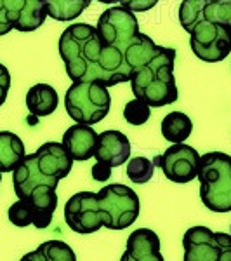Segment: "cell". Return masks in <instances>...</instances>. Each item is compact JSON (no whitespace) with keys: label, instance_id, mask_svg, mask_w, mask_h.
<instances>
[{"label":"cell","instance_id":"e0dca14e","mask_svg":"<svg viewBox=\"0 0 231 261\" xmlns=\"http://www.w3.org/2000/svg\"><path fill=\"white\" fill-rule=\"evenodd\" d=\"M96 141H98V133L92 125L85 124L70 125L63 134V146L70 153V157L78 162L92 159Z\"/></svg>","mask_w":231,"mask_h":261},{"label":"cell","instance_id":"4316f807","mask_svg":"<svg viewBox=\"0 0 231 261\" xmlns=\"http://www.w3.org/2000/svg\"><path fill=\"white\" fill-rule=\"evenodd\" d=\"M111 169L108 164H103V162H96L94 166H92V178L96 181H108L111 176Z\"/></svg>","mask_w":231,"mask_h":261},{"label":"cell","instance_id":"7402d4cb","mask_svg":"<svg viewBox=\"0 0 231 261\" xmlns=\"http://www.w3.org/2000/svg\"><path fill=\"white\" fill-rule=\"evenodd\" d=\"M47 16L56 21H71L91 6L92 0H42Z\"/></svg>","mask_w":231,"mask_h":261},{"label":"cell","instance_id":"83f0119b","mask_svg":"<svg viewBox=\"0 0 231 261\" xmlns=\"http://www.w3.org/2000/svg\"><path fill=\"white\" fill-rule=\"evenodd\" d=\"M101 4H113V0H98Z\"/></svg>","mask_w":231,"mask_h":261},{"label":"cell","instance_id":"3957f363","mask_svg":"<svg viewBox=\"0 0 231 261\" xmlns=\"http://www.w3.org/2000/svg\"><path fill=\"white\" fill-rule=\"evenodd\" d=\"M176 49L158 45L151 60L136 70L131 77V87L137 99L151 108H160L176 103L179 98L174 77Z\"/></svg>","mask_w":231,"mask_h":261},{"label":"cell","instance_id":"ffe728a7","mask_svg":"<svg viewBox=\"0 0 231 261\" xmlns=\"http://www.w3.org/2000/svg\"><path fill=\"white\" fill-rule=\"evenodd\" d=\"M160 129H162V136L174 145V143H183L184 140L190 138L193 130V122L186 113L170 112L162 119Z\"/></svg>","mask_w":231,"mask_h":261},{"label":"cell","instance_id":"2e32d148","mask_svg":"<svg viewBox=\"0 0 231 261\" xmlns=\"http://www.w3.org/2000/svg\"><path fill=\"white\" fill-rule=\"evenodd\" d=\"M120 261H165L162 256L160 237L150 228L134 230Z\"/></svg>","mask_w":231,"mask_h":261},{"label":"cell","instance_id":"f1b7e54d","mask_svg":"<svg viewBox=\"0 0 231 261\" xmlns=\"http://www.w3.org/2000/svg\"><path fill=\"white\" fill-rule=\"evenodd\" d=\"M0 181H2V172H0Z\"/></svg>","mask_w":231,"mask_h":261},{"label":"cell","instance_id":"277c9868","mask_svg":"<svg viewBox=\"0 0 231 261\" xmlns=\"http://www.w3.org/2000/svg\"><path fill=\"white\" fill-rule=\"evenodd\" d=\"M200 199L214 213L231 211V157L222 151H209L200 157Z\"/></svg>","mask_w":231,"mask_h":261},{"label":"cell","instance_id":"9a60e30c","mask_svg":"<svg viewBox=\"0 0 231 261\" xmlns=\"http://www.w3.org/2000/svg\"><path fill=\"white\" fill-rule=\"evenodd\" d=\"M92 157L96 159V162L108 164L110 167H119L131 157V141L120 130H104V133L98 134Z\"/></svg>","mask_w":231,"mask_h":261},{"label":"cell","instance_id":"603a6c76","mask_svg":"<svg viewBox=\"0 0 231 261\" xmlns=\"http://www.w3.org/2000/svg\"><path fill=\"white\" fill-rule=\"evenodd\" d=\"M155 164L146 157H134L127 164V178L137 185H145L153 178Z\"/></svg>","mask_w":231,"mask_h":261},{"label":"cell","instance_id":"484cf974","mask_svg":"<svg viewBox=\"0 0 231 261\" xmlns=\"http://www.w3.org/2000/svg\"><path fill=\"white\" fill-rule=\"evenodd\" d=\"M9 89H11V73H9V70L0 63V107L6 103Z\"/></svg>","mask_w":231,"mask_h":261},{"label":"cell","instance_id":"9c48e42d","mask_svg":"<svg viewBox=\"0 0 231 261\" xmlns=\"http://www.w3.org/2000/svg\"><path fill=\"white\" fill-rule=\"evenodd\" d=\"M190 47L198 60L219 63L231 54V32L228 27L201 21L190 32Z\"/></svg>","mask_w":231,"mask_h":261},{"label":"cell","instance_id":"ac0fdd59","mask_svg":"<svg viewBox=\"0 0 231 261\" xmlns=\"http://www.w3.org/2000/svg\"><path fill=\"white\" fill-rule=\"evenodd\" d=\"M60 96L49 84H37L26 92V108L33 117H47L56 112Z\"/></svg>","mask_w":231,"mask_h":261},{"label":"cell","instance_id":"6da1fadb","mask_svg":"<svg viewBox=\"0 0 231 261\" xmlns=\"http://www.w3.org/2000/svg\"><path fill=\"white\" fill-rule=\"evenodd\" d=\"M60 56L73 82L99 81L106 87L131 82V70L122 50L104 45L96 27L75 23L60 37Z\"/></svg>","mask_w":231,"mask_h":261},{"label":"cell","instance_id":"ba28073f","mask_svg":"<svg viewBox=\"0 0 231 261\" xmlns=\"http://www.w3.org/2000/svg\"><path fill=\"white\" fill-rule=\"evenodd\" d=\"M183 261H231V235L191 226L183 237Z\"/></svg>","mask_w":231,"mask_h":261},{"label":"cell","instance_id":"5bb4252c","mask_svg":"<svg viewBox=\"0 0 231 261\" xmlns=\"http://www.w3.org/2000/svg\"><path fill=\"white\" fill-rule=\"evenodd\" d=\"M0 6L7 24L18 32H35L47 18L42 0H0Z\"/></svg>","mask_w":231,"mask_h":261},{"label":"cell","instance_id":"cb8c5ba5","mask_svg":"<svg viewBox=\"0 0 231 261\" xmlns=\"http://www.w3.org/2000/svg\"><path fill=\"white\" fill-rule=\"evenodd\" d=\"M151 115V107L141 99H132L125 105L124 108V119L131 125H142L146 124Z\"/></svg>","mask_w":231,"mask_h":261},{"label":"cell","instance_id":"d4e9b609","mask_svg":"<svg viewBox=\"0 0 231 261\" xmlns=\"http://www.w3.org/2000/svg\"><path fill=\"white\" fill-rule=\"evenodd\" d=\"M119 2L120 6L127 7L132 12H146L150 9H153L158 4V0H113V4Z\"/></svg>","mask_w":231,"mask_h":261},{"label":"cell","instance_id":"8992f818","mask_svg":"<svg viewBox=\"0 0 231 261\" xmlns=\"http://www.w3.org/2000/svg\"><path fill=\"white\" fill-rule=\"evenodd\" d=\"M103 214V226L110 230H125L139 216V197L127 185L111 183L96 193Z\"/></svg>","mask_w":231,"mask_h":261},{"label":"cell","instance_id":"44dd1931","mask_svg":"<svg viewBox=\"0 0 231 261\" xmlns=\"http://www.w3.org/2000/svg\"><path fill=\"white\" fill-rule=\"evenodd\" d=\"M19 261H77L73 249L63 241H47Z\"/></svg>","mask_w":231,"mask_h":261},{"label":"cell","instance_id":"30bf717a","mask_svg":"<svg viewBox=\"0 0 231 261\" xmlns=\"http://www.w3.org/2000/svg\"><path fill=\"white\" fill-rule=\"evenodd\" d=\"M96 30L104 45H111L124 53L127 45L134 40V37L139 33V23L132 11L119 6L106 9L99 16Z\"/></svg>","mask_w":231,"mask_h":261},{"label":"cell","instance_id":"7a4b0ae2","mask_svg":"<svg viewBox=\"0 0 231 261\" xmlns=\"http://www.w3.org/2000/svg\"><path fill=\"white\" fill-rule=\"evenodd\" d=\"M73 159L63 143H44L35 153L26 155L12 171V185L18 199H24L37 187H50L56 190L63 178L70 174Z\"/></svg>","mask_w":231,"mask_h":261},{"label":"cell","instance_id":"5b68a950","mask_svg":"<svg viewBox=\"0 0 231 261\" xmlns=\"http://www.w3.org/2000/svg\"><path fill=\"white\" fill-rule=\"evenodd\" d=\"M111 96L99 81L73 82L65 94V108L77 124L94 125L110 113Z\"/></svg>","mask_w":231,"mask_h":261},{"label":"cell","instance_id":"7c38bea8","mask_svg":"<svg viewBox=\"0 0 231 261\" xmlns=\"http://www.w3.org/2000/svg\"><path fill=\"white\" fill-rule=\"evenodd\" d=\"M65 221L75 233H94L103 228V214L98 197L92 192H78L65 204Z\"/></svg>","mask_w":231,"mask_h":261},{"label":"cell","instance_id":"d6986e66","mask_svg":"<svg viewBox=\"0 0 231 261\" xmlns=\"http://www.w3.org/2000/svg\"><path fill=\"white\" fill-rule=\"evenodd\" d=\"M26 157L23 140L11 130H0V172H12Z\"/></svg>","mask_w":231,"mask_h":261},{"label":"cell","instance_id":"f546056e","mask_svg":"<svg viewBox=\"0 0 231 261\" xmlns=\"http://www.w3.org/2000/svg\"><path fill=\"white\" fill-rule=\"evenodd\" d=\"M229 235H231V233H229Z\"/></svg>","mask_w":231,"mask_h":261},{"label":"cell","instance_id":"4fadbf2b","mask_svg":"<svg viewBox=\"0 0 231 261\" xmlns=\"http://www.w3.org/2000/svg\"><path fill=\"white\" fill-rule=\"evenodd\" d=\"M201 21L219 23L231 32V0H183L179 23L190 33Z\"/></svg>","mask_w":231,"mask_h":261},{"label":"cell","instance_id":"52a82bcc","mask_svg":"<svg viewBox=\"0 0 231 261\" xmlns=\"http://www.w3.org/2000/svg\"><path fill=\"white\" fill-rule=\"evenodd\" d=\"M56 209V190L50 187H37L30 195L14 202L7 211V216H9V221L12 225L19 226V228L33 225L35 228L44 230L50 225L52 214Z\"/></svg>","mask_w":231,"mask_h":261},{"label":"cell","instance_id":"8fae6325","mask_svg":"<svg viewBox=\"0 0 231 261\" xmlns=\"http://www.w3.org/2000/svg\"><path fill=\"white\" fill-rule=\"evenodd\" d=\"M155 167H160L163 176L174 183H190L198 176L200 153L184 143H174L162 155L155 157Z\"/></svg>","mask_w":231,"mask_h":261}]
</instances>
